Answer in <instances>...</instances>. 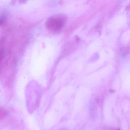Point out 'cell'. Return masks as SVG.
I'll return each mask as SVG.
<instances>
[{
  "instance_id": "1",
  "label": "cell",
  "mask_w": 130,
  "mask_h": 130,
  "mask_svg": "<svg viewBox=\"0 0 130 130\" xmlns=\"http://www.w3.org/2000/svg\"><path fill=\"white\" fill-rule=\"evenodd\" d=\"M65 22L64 18L60 15L50 17L47 20L46 26L50 30L57 32L62 29Z\"/></svg>"
},
{
  "instance_id": "2",
  "label": "cell",
  "mask_w": 130,
  "mask_h": 130,
  "mask_svg": "<svg viewBox=\"0 0 130 130\" xmlns=\"http://www.w3.org/2000/svg\"><path fill=\"white\" fill-rule=\"evenodd\" d=\"M5 116V111L2 109L0 108V119L3 118Z\"/></svg>"
},
{
  "instance_id": "3",
  "label": "cell",
  "mask_w": 130,
  "mask_h": 130,
  "mask_svg": "<svg viewBox=\"0 0 130 130\" xmlns=\"http://www.w3.org/2000/svg\"><path fill=\"white\" fill-rule=\"evenodd\" d=\"M118 130H120V129H118Z\"/></svg>"
}]
</instances>
